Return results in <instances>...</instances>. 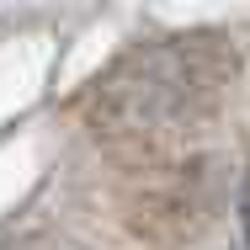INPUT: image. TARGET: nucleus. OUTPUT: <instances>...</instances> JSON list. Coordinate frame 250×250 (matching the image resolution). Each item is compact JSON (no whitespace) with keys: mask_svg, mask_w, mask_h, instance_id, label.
I'll return each mask as SVG.
<instances>
[{"mask_svg":"<svg viewBox=\"0 0 250 250\" xmlns=\"http://www.w3.org/2000/svg\"><path fill=\"white\" fill-rule=\"evenodd\" d=\"M240 218H245V245H250V176H245V192H240Z\"/></svg>","mask_w":250,"mask_h":250,"instance_id":"obj_1","label":"nucleus"}]
</instances>
